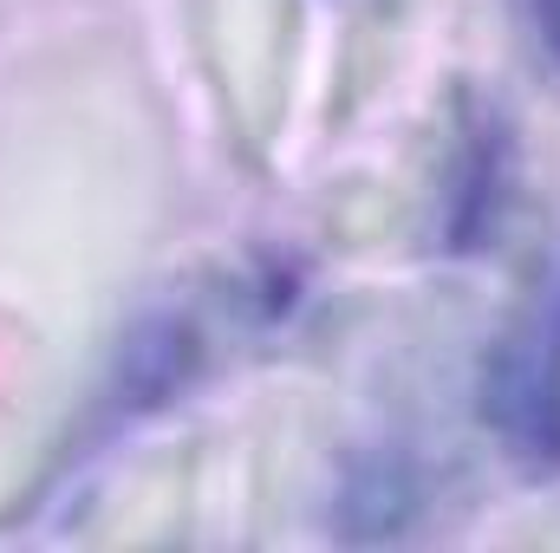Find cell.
Returning a JSON list of instances; mask_svg holds the SVG:
<instances>
[{
  "instance_id": "obj_1",
  "label": "cell",
  "mask_w": 560,
  "mask_h": 553,
  "mask_svg": "<svg viewBox=\"0 0 560 553\" xmlns=\"http://www.w3.org/2000/svg\"><path fill=\"white\" fill-rule=\"evenodd\" d=\"M489 416L522 469L535 475L560 469V261L495 352Z\"/></svg>"
},
{
  "instance_id": "obj_3",
  "label": "cell",
  "mask_w": 560,
  "mask_h": 553,
  "mask_svg": "<svg viewBox=\"0 0 560 553\" xmlns=\"http://www.w3.org/2000/svg\"><path fill=\"white\" fill-rule=\"evenodd\" d=\"M418 515H423V475L405 449L385 443V449H365V456L346 462V475H339V521H332L339 541H359V548L405 541L418 528Z\"/></svg>"
},
{
  "instance_id": "obj_2",
  "label": "cell",
  "mask_w": 560,
  "mask_h": 553,
  "mask_svg": "<svg viewBox=\"0 0 560 553\" xmlns=\"http://www.w3.org/2000/svg\"><path fill=\"white\" fill-rule=\"evenodd\" d=\"M509 196H515V143H509V125L495 111H476L463 125L456 176H450V196H443V242H450V255L489 248V235L509 215Z\"/></svg>"
},
{
  "instance_id": "obj_4",
  "label": "cell",
  "mask_w": 560,
  "mask_h": 553,
  "mask_svg": "<svg viewBox=\"0 0 560 553\" xmlns=\"http://www.w3.org/2000/svg\"><path fill=\"white\" fill-rule=\"evenodd\" d=\"M522 13H528V26H535V46L560 66V0H522Z\"/></svg>"
}]
</instances>
